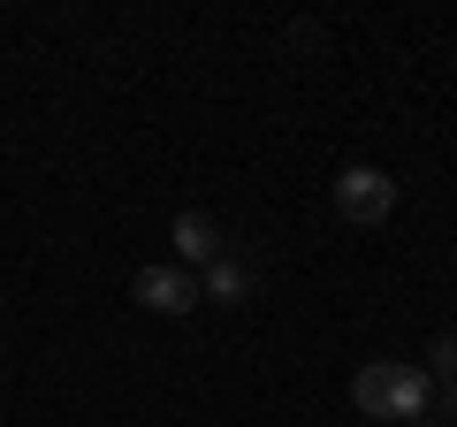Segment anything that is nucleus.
<instances>
[{
    "instance_id": "20e7f679",
    "label": "nucleus",
    "mask_w": 457,
    "mask_h": 427,
    "mask_svg": "<svg viewBox=\"0 0 457 427\" xmlns=\"http://www.w3.org/2000/svg\"><path fill=\"white\" fill-rule=\"evenodd\" d=\"M221 222H213V214H176V267L183 275H206L213 260H221Z\"/></svg>"
},
{
    "instance_id": "0eeeda50",
    "label": "nucleus",
    "mask_w": 457,
    "mask_h": 427,
    "mask_svg": "<svg viewBox=\"0 0 457 427\" xmlns=\"http://www.w3.org/2000/svg\"><path fill=\"white\" fill-rule=\"evenodd\" d=\"M442 397H450V412H457V374H450V381H442Z\"/></svg>"
},
{
    "instance_id": "39448f33",
    "label": "nucleus",
    "mask_w": 457,
    "mask_h": 427,
    "mask_svg": "<svg viewBox=\"0 0 457 427\" xmlns=\"http://www.w3.org/2000/svg\"><path fill=\"white\" fill-rule=\"evenodd\" d=\"M252 290H260V275H252V260H237V252H221V260L198 275V306H245Z\"/></svg>"
},
{
    "instance_id": "f257e3e1",
    "label": "nucleus",
    "mask_w": 457,
    "mask_h": 427,
    "mask_svg": "<svg viewBox=\"0 0 457 427\" xmlns=\"http://www.w3.org/2000/svg\"><path fill=\"white\" fill-rule=\"evenodd\" d=\"M351 405H359L366 420H420V412L435 405V374H427V366H404V359H374L351 381Z\"/></svg>"
},
{
    "instance_id": "7ed1b4c3",
    "label": "nucleus",
    "mask_w": 457,
    "mask_h": 427,
    "mask_svg": "<svg viewBox=\"0 0 457 427\" xmlns=\"http://www.w3.org/2000/svg\"><path fill=\"white\" fill-rule=\"evenodd\" d=\"M130 297L145 313H168V321H176V313H198V275H183L176 260H168V267H137Z\"/></svg>"
},
{
    "instance_id": "423d86ee",
    "label": "nucleus",
    "mask_w": 457,
    "mask_h": 427,
    "mask_svg": "<svg viewBox=\"0 0 457 427\" xmlns=\"http://www.w3.org/2000/svg\"><path fill=\"white\" fill-rule=\"evenodd\" d=\"M427 374H442V381L457 374V336H442V344H435V359H427Z\"/></svg>"
},
{
    "instance_id": "f03ea898",
    "label": "nucleus",
    "mask_w": 457,
    "mask_h": 427,
    "mask_svg": "<svg viewBox=\"0 0 457 427\" xmlns=\"http://www.w3.org/2000/svg\"><path fill=\"white\" fill-rule=\"evenodd\" d=\"M336 214L359 222V230H381V222L396 214V183L381 176V168H343L336 176Z\"/></svg>"
}]
</instances>
